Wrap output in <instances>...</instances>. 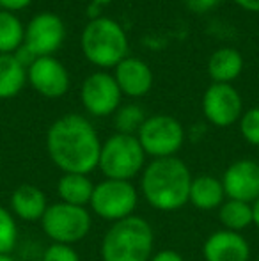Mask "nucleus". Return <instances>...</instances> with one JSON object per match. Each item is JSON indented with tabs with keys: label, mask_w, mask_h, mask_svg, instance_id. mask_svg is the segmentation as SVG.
<instances>
[{
	"label": "nucleus",
	"mask_w": 259,
	"mask_h": 261,
	"mask_svg": "<svg viewBox=\"0 0 259 261\" xmlns=\"http://www.w3.org/2000/svg\"><path fill=\"white\" fill-rule=\"evenodd\" d=\"M46 151L63 174H91L98 169L101 141L87 117L66 114L48 128Z\"/></svg>",
	"instance_id": "nucleus-1"
},
{
	"label": "nucleus",
	"mask_w": 259,
	"mask_h": 261,
	"mask_svg": "<svg viewBox=\"0 0 259 261\" xmlns=\"http://www.w3.org/2000/svg\"><path fill=\"white\" fill-rule=\"evenodd\" d=\"M192 172L181 158H155L140 174V194L158 212H178L188 204Z\"/></svg>",
	"instance_id": "nucleus-2"
},
{
	"label": "nucleus",
	"mask_w": 259,
	"mask_h": 261,
	"mask_svg": "<svg viewBox=\"0 0 259 261\" xmlns=\"http://www.w3.org/2000/svg\"><path fill=\"white\" fill-rule=\"evenodd\" d=\"M155 247L151 224L138 215L114 222L103 234L100 254L103 261H149Z\"/></svg>",
	"instance_id": "nucleus-3"
},
{
	"label": "nucleus",
	"mask_w": 259,
	"mask_h": 261,
	"mask_svg": "<svg viewBox=\"0 0 259 261\" xmlns=\"http://www.w3.org/2000/svg\"><path fill=\"white\" fill-rule=\"evenodd\" d=\"M80 45L87 61L100 68H116L128 54L125 31L118 21L105 16L94 18L85 25Z\"/></svg>",
	"instance_id": "nucleus-4"
},
{
	"label": "nucleus",
	"mask_w": 259,
	"mask_h": 261,
	"mask_svg": "<svg viewBox=\"0 0 259 261\" xmlns=\"http://www.w3.org/2000/svg\"><path fill=\"white\" fill-rule=\"evenodd\" d=\"M146 167V153L137 135L114 134L101 144L98 169L107 179L131 181L142 174Z\"/></svg>",
	"instance_id": "nucleus-5"
},
{
	"label": "nucleus",
	"mask_w": 259,
	"mask_h": 261,
	"mask_svg": "<svg viewBox=\"0 0 259 261\" xmlns=\"http://www.w3.org/2000/svg\"><path fill=\"white\" fill-rule=\"evenodd\" d=\"M39 224L52 244L75 245L91 233L93 215L83 206H73L59 201L50 204Z\"/></svg>",
	"instance_id": "nucleus-6"
},
{
	"label": "nucleus",
	"mask_w": 259,
	"mask_h": 261,
	"mask_svg": "<svg viewBox=\"0 0 259 261\" xmlns=\"http://www.w3.org/2000/svg\"><path fill=\"white\" fill-rule=\"evenodd\" d=\"M138 204V190L131 181L107 179L94 183V192L89 206L96 217L107 222H118L135 215Z\"/></svg>",
	"instance_id": "nucleus-7"
},
{
	"label": "nucleus",
	"mask_w": 259,
	"mask_h": 261,
	"mask_svg": "<svg viewBox=\"0 0 259 261\" xmlns=\"http://www.w3.org/2000/svg\"><path fill=\"white\" fill-rule=\"evenodd\" d=\"M137 139L146 156H153V160L176 156L185 142V128L176 117L158 114V116L146 117L144 124L137 134Z\"/></svg>",
	"instance_id": "nucleus-8"
},
{
	"label": "nucleus",
	"mask_w": 259,
	"mask_h": 261,
	"mask_svg": "<svg viewBox=\"0 0 259 261\" xmlns=\"http://www.w3.org/2000/svg\"><path fill=\"white\" fill-rule=\"evenodd\" d=\"M121 89L112 75L98 71L89 75L82 84L80 100L91 116L107 117L112 116L121 105Z\"/></svg>",
	"instance_id": "nucleus-9"
},
{
	"label": "nucleus",
	"mask_w": 259,
	"mask_h": 261,
	"mask_svg": "<svg viewBox=\"0 0 259 261\" xmlns=\"http://www.w3.org/2000/svg\"><path fill=\"white\" fill-rule=\"evenodd\" d=\"M204 117L218 128H225L240 121L243 114V101L231 84L213 82L203 96Z\"/></svg>",
	"instance_id": "nucleus-10"
},
{
	"label": "nucleus",
	"mask_w": 259,
	"mask_h": 261,
	"mask_svg": "<svg viewBox=\"0 0 259 261\" xmlns=\"http://www.w3.org/2000/svg\"><path fill=\"white\" fill-rule=\"evenodd\" d=\"M220 179L227 199L249 204L259 199V162L252 158H240L229 164Z\"/></svg>",
	"instance_id": "nucleus-11"
},
{
	"label": "nucleus",
	"mask_w": 259,
	"mask_h": 261,
	"mask_svg": "<svg viewBox=\"0 0 259 261\" xmlns=\"http://www.w3.org/2000/svg\"><path fill=\"white\" fill-rule=\"evenodd\" d=\"M64 23L57 14L41 13L31 20L25 29L23 45L31 50L36 57H48L64 41Z\"/></svg>",
	"instance_id": "nucleus-12"
},
{
	"label": "nucleus",
	"mask_w": 259,
	"mask_h": 261,
	"mask_svg": "<svg viewBox=\"0 0 259 261\" xmlns=\"http://www.w3.org/2000/svg\"><path fill=\"white\" fill-rule=\"evenodd\" d=\"M31 86L45 98H61L69 89V75L55 57H38L27 69Z\"/></svg>",
	"instance_id": "nucleus-13"
},
{
	"label": "nucleus",
	"mask_w": 259,
	"mask_h": 261,
	"mask_svg": "<svg viewBox=\"0 0 259 261\" xmlns=\"http://www.w3.org/2000/svg\"><path fill=\"white\" fill-rule=\"evenodd\" d=\"M204 261H249L250 244L242 233L218 229L204 240Z\"/></svg>",
	"instance_id": "nucleus-14"
},
{
	"label": "nucleus",
	"mask_w": 259,
	"mask_h": 261,
	"mask_svg": "<svg viewBox=\"0 0 259 261\" xmlns=\"http://www.w3.org/2000/svg\"><path fill=\"white\" fill-rule=\"evenodd\" d=\"M48 206L46 194L32 183H21L9 196V212L23 222H41Z\"/></svg>",
	"instance_id": "nucleus-15"
},
{
	"label": "nucleus",
	"mask_w": 259,
	"mask_h": 261,
	"mask_svg": "<svg viewBox=\"0 0 259 261\" xmlns=\"http://www.w3.org/2000/svg\"><path fill=\"white\" fill-rule=\"evenodd\" d=\"M116 82L123 94L131 98L144 96L153 86V73L144 61L126 57L116 66Z\"/></svg>",
	"instance_id": "nucleus-16"
},
{
	"label": "nucleus",
	"mask_w": 259,
	"mask_h": 261,
	"mask_svg": "<svg viewBox=\"0 0 259 261\" xmlns=\"http://www.w3.org/2000/svg\"><path fill=\"white\" fill-rule=\"evenodd\" d=\"M227 199L224 192L222 179L215 178L211 174H200L192 178L188 203L200 212H213L222 206V203Z\"/></svg>",
	"instance_id": "nucleus-17"
},
{
	"label": "nucleus",
	"mask_w": 259,
	"mask_h": 261,
	"mask_svg": "<svg viewBox=\"0 0 259 261\" xmlns=\"http://www.w3.org/2000/svg\"><path fill=\"white\" fill-rule=\"evenodd\" d=\"M94 192L89 174H63L57 181V196L61 203L87 208Z\"/></svg>",
	"instance_id": "nucleus-18"
},
{
	"label": "nucleus",
	"mask_w": 259,
	"mask_h": 261,
	"mask_svg": "<svg viewBox=\"0 0 259 261\" xmlns=\"http://www.w3.org/2000/svg\"><path fill=\"white\" fill-rule=\"evenodd\" d=\"M243 69V57L235 48H220L211 54L208 61V73L217 84H229L238 79Z\"/></svg>",
	"instance_id": "nucleus-19"
},
{
	"label": "nucleus",
	"mask_w": 259,
	"mask_h": 261,
	"mask_svg": "<svg viewBox=\"0 0 259 261\" xmlns=\"http://www.w3.org/2000/svg\"><path fill=\"white\" fill-rule=\"evenodd\" d=\"M27 82V68L14 54H0V100L14 98Z\"/></svg>",
	"instance_id": "nucleus-20"
},
{
	"label": "nucleus",
	"mask_w": 259,
	"mask_h": 261,
	"mask_svg": "<svg viewBox=\"0 0 259 261\" xmlns=\"http://www.w3.org/2000/svg\"><path fill=\"white\" fill-rule=\"evenodd\" d=\"M218 220L222 224V229L242 233L243 229L254 226L252 204L243 203V201L225 199L218 208Z\"/></svg>",
	"instance_id": "nucleus-21"
},
{
	"label": "nucleus",
	"mask_w": 259,
	"mask_h": 261,
	"mask_svg": "<svg viewBox=\"0 0 259 261\" xmlns=\"http://www.w3.org/2000/svg\"><path fill=\"white\" fill-rule=\"evenodd\" d=\"M25 29L20 18L9 11H0V54H13L23 45Z\"/></svg>",
	"instance_id": "nucleus-22"
},
{
	"label": "nucleus",
	"mask_w": 259,
	"mask_h": 261,
	"mask_svg": "<svg viewBox=\"0 0 259 261\" xmlns=\"http://www.w3.org/2000/svg\"><path fill=\"white\" fill-rule=\"evenodd\" d=\"M146 121V114L142 107L130 103L114 112V126L116 134H125V135H137L140 126Z\"/></svg>",
	"instance_id": "nucleus-23"
},
{
	"label": "nucleus",
	"mask_w": 259,
	"mask_h": 261,
	"mask_svg": "<svg viewBox=\"0 0 259 261\" xmlns=\"http://www.w3.org/2000/svg\"><path fill=\"white\" fill-rule=\"evenodd\" d=\"M18 244V224L14 215L0 204V254H11Z\"/></svg>",
	"instance_id": "nucleus-24"
},
{
	"label": "nucleus",
	"mask_w": 259,
	"mask_h": 261,
	"mask_svg": "<svg viewBox=\"0 0 259 261\" xmlns=\"http://www.w3.org/2000/svg\"><path fill=\"white\" fill-rule=\"evenodd\" d=\"M240 134L250 146H259V107H254L242 114Z\"/></svg>",
	"instance_id": "nucleus-25"
},
{
	"label": "nucleus",
	"mask_w": 259,
	"mask_h": 261,
	"mask_svg": "<svg viewBox=\"0 0 259 261\" xmlns=\"http://www.w3.org/2000/svg\"><path fill=\"white\" fill-rule=\"evenodd\" d=\"M41 261H80V254L73 245L50 244L43 252Z\"/></svg>",
	"instance_id": "nucleus-26"
},
{
	"label": "nucleus",
	"mask_w": 259,
	"mask_h": 261,
	"mask_svg": "<svg viewBox=\"0 0 259 261\" xmlns=\"http://www.w3.org/2000/svg\"><path fill=\"white\" fill-rule=\"evenodd\" d=\"M187 7L194 13H208L215 6L220 4V0H185Z\"/></svg>",
	"instance_id": "nucleus-27"
},
{
	"label": "nucleus",
	"mask_w": 259,
	"mask_h": 261,
	"mask_svg": "<svg viewBox=\"0 0 259 261\" xmlns=\"http://www.w3.org/2000/svg\"><path fill=\"white\" fill-rule=\"evenodd\" d=\"M149 261H185V258L178 251H172V249H162V251L155 252Z\"/></svg>",
	"instance_id": "nucleus-28"
},
{
	"label": "nucleus",
	"mask_w": 259,
	"mask_h": 261,
	"mask_svg": "<svg viewBox=\"0 0 259 261\" xmlns=\"http://www.w3.org/2000/svg\"><path fill=\"white\" fill-rule=\"evenodd\" d=\"M32 0H0V7L4 11H9V13H14V11H21L31 4Z\"/></svg>",
	"instance_id": "nucleus-29"
},
{
	"label": "nucleus",
	"mask_w": 259,
	"mask_h": 261,
	"mask_svg": "<svg viewBox=\"0 0 259 261\" xmlns=\"http://www.w3.org/2000/svg\"><path fill=\"white\" fill-rule=\"evenodd\" d=\"M240 7H243L245 11L250 13H259V0H235Z\"/></svg>",
	"instance_id": "nucleus-30"
},
{
	"label": "nucleus",
	"mask_w": 259,
	"mask_h": 261,
	"mask_svg": "<svg viewBox=\"0 0 259 261\" xmlns=\"http://www.w3.org/2000/svg\"><path fill=\"white\" fill-rule=\"evenodd\" d=\"M252 212H254V226H256L259 231V199L256 203H252Z\"/></svg>",
	"instance_id": "nucleus-31"
},
{
	"label": "nucleus",
	"mask_w": 259,
	"mask_h": 261,
	"mask_svg": "<svg viewBox=\"0 0 259 261\" xmlns=\"http://www.w3.org/2000/svg\"><path fill=\"white\" fill-rule=\"evenodd\" d=\"M0 261H16L11 254H0Z\"/></svg>",
	"instance_id": "nucleus-32"
},
{
	"label": "nucleus",
	"mask_w": 259,
	"mask_h": 261,
	"mask_svg": "<svg viewBox=\"0 0 259 261\" xmlns=\"http://www.w3.org/2000/svg\"><path fill=\"white\" fill-rule=\"evenodd\" d=\"M98 4H107V2H110V0H96Z\"/></svg>",
	"instance_id": "nucleus-33"
}]
</instances>
